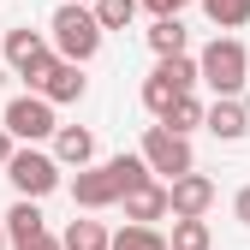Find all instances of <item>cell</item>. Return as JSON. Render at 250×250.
Instances as JSON below:
<instances>
[{"label": "cell", "mask_w": 250, "mask_h": 250, "mask_svg": "<svg viewBox=\"0 0 250 250\" xmlns=\"http://www.w3.org/2000/svg\"><path fill=\"white\" fill-rule=\"evenodd\" d=\"M36 232H48V221H42V208L18 197V203L6 208V238H12V244H24V238H36Z\"/></svg>", "instance_id": "cell-14"}, {"label": "cell", "mask_w": 250, "mask_h": 250, "mask_svg": "<svg viewBox=\"0 0 250 250\" xmlns=\"http://www.w3.org/2000/svg\"><path fill=\"white\" fill-rule=\"evenodd\" d=\"M12 250H66V244H60L54 232H36V238H24V244H12Z\"/></svg>", "instance_id": "cell-23"}, {"label": "cell", "mask_w": 250, "mask_h": 250, "mask_svg": "<svg viewBox=\"0 0 250 250\" xmlns=\"http://www.w3.org/2000/svg\"><path fill=\"white\" fill-rule=\"evenodd\" d=\"M203 83L214 89V102H238V89H244V78H250V54H244V42L238 36H214L208 48H203Z\"/></svg>", "instance_id": "cell-3"}, {"label": "cell", "mask_w": 250, "mask_h": 250, "mask_svg": "<svg viewBox=\"0 0 250 250\" xmlns=\"http://www.w3.org/2000/svg\"><path fill=\"white\" fill-rule=\"evenodd\" d=\"M6 131L24 137V143L54 137V131H60V125H54V102H42V96H18V102H6Z\"/></svg>", "instance_id": "cell-7"}, {"label": "cell", "mask_w": 250, "mask_h": 250, "mask_svg": "<svg viewBox=\"0 0 250 250\" xmlns=\"http://www.w3.org/2000/svg\"><path fill=\"white\" fill-rule=\"evenodd\" d=\"M54 60H60V54L42 42V30H12V36H6V66H12L30 89L48 78V66H54Z\"/></svg>", "instance_id": "cell-5"}, {"label": "cell", "mask_w": 250, "mask_h": 250, "mask_svg": "<svg viewBox=\"0 0 250 250\" xmlns=\"http://www.w3.org/2000/svg\"><path fill=\"white\" fill-rule=\"evenodd\" d=\"M48 36H54V54L60 60H72V66H83V60H96L102 54V18L96 6H78V0H66L54 18H48Z\"/></svg>", "instance_id": "cell-1"}, {"label": "cell", "mask_w": 250, "mask_h": 250, "mask_svg": "<svg viewBox=\"0 0 250 250\" xmlns=\"http://www.w3.org/2000/svg\"><path fill=\"white\" fill-rule=\"evenodd\" d=\"M203 12L214 30H238V24H250V0H203Z\"/></svg>", "instance_id": "cell-17"}, {"label": "cell", "mask_w": 250, "mask_h": 250, "mask_svg": "<svg viewBox=\"0 0 250 250\" xmlns=\"http://www.w3.org/2000/svg\"><path fill=\"white\" fill-rule=\"evenodd\" d=\"M232 214H238V221H244V227H250V185H244V191H238V197H232Z\"/></svg>", "instance_id": "cell-24"}, {"label": "cell", "mask_w": 250, "mask_h": 250, "mask_svg": "<svg viewBox=\"0 0 250 250\" xmlns=\"http://www.w3.org/2000/svg\"><path fill=\"white\" fill-rule=\"evenodd\" d=\"M167 244L173 250H214V232H208V221H173Z\"/></svg>", "instance_id": "cell-19"}, {"label": "cell", "mask_w": 250, "mask_h": 250, "mask_svg": "<svg viewBox=\"0 0 250 250\" xmlns=\"http://www.w3.org/2000/svg\"><path fill=\"white\" fill-rule=\"evenodd\" d=\"M113 250H173L155 227H125V232H113Z\"/></svg>", "instance_id": "cell-20"}, {"label": "cell", "mask_w": 250, "mask_h": 250, "mask_svg": "<svg viewBox=\"0 0 250 250\" xmlns=\"http://www.w3.org/2000/svg\"><path fill=\"white\" fill-rule=\"evenodd\" d=\"M6 179L18 185L24 203H36V197H48L54 185H60V161H54V155H42V149H18L12 167H6Z\"/></svg>", "instance_id": "cell-6"}, {"label": "cell", "mask_w": 250, "mask_h": 250, "mask_svg": "<svg viewBox=\"0 0 250 250\" xmlns=\"http://www.w3.org/2000/svg\"><path fill=\"white\" fill-rule=\"evenodd\" d=\"M161 214H173V191L167 185H143V191L125 197V221L131 227H149V221H161Z\"/></svg>", "instance_id": "cell-11"}, {"label": "cell", "mask_w": 250, "mask_h": 250, "mask_svg": "<svg viewBox=\"0 0 250 250\" xmlns=\"http://www.w3.org/2000/svg\"><path fill=\"white\" fill-rule=\"evenodd\" d=\"M208 131L221 137V143H238V137L250 131V113H244V102H214V107H208Z\"/></svg>", "instance_id": "cell-13"}, {"label": "cell", "mask_w": 250, "mask_h": 250, "mask_svg": "<svg viewBox=\"0 0 250 250\" xmlns=\"http://www.w3.org/2000/svg\"><path fill=\"white\" fill-rule=\"evenodd\" d=\"M12 155H18V149H12V131L0 125V167H12Z\"/></svg>", "instance_id": "cell-25"}, {"label": "cell", "mask_w": 250, "mask_h": 250, "mask_svg": "<svg viewBox=\"0 0 250 250\" xmlns=\"http://www.w3.org/2000/svg\"><path fill=\"white\" fill-rule=\"evenodd\" d=\"M149 48L161 54V60H179V54H185V24H179V18H155V24H149Z\"/></svg>", "instance_id": "cell-16"}, {"label": "cell", "mask_w": 250, "mask_h": 250, "mask_svg": "<svg viewBox=\"0 0 250 250\" xmlns=\"http://www.w3.org/2000/svg\"><path fill=\"white\" fill-rule=\"evenodd\" d=\"M143 161H149V173H167V185H179L185 173H197L191 137L167 131V125H149V131H143Z\"/></svg>", "instance_id": "cell-4"}, {"label": "cell", "mask_w": 250, "mask_h": 250, "mask_svg": "<svg viewBox=\"0 0 250 250\" xmlns=\"http://www.w3.org/2000/svg\"><path fill=\"white\" fill-rule=\"evenodd\" d=\"M203 83V66L191 54H179V60H161V66H155L149 78H143V107L155 113V119H167L185 96H191V89Z\"/></svg>", "instance_id": "cell-2"}, {"label": "cell", "mask_w": 250, "mask_h": 250, "mask_svg": "<svg viewBox=\"0 0 250 250\" xmlns=\"http://www.w3.org/2000/svg\"><path fill=\"white\" fill-rule=\"evenodd\" d=\"M119 197H125V185H119L113 161H102V167H83V173L72 179V203H78V208H107V203H119Z\"/></svg>", "instance_id": "cell-8"}, {"label": "cell", "mask_w": 250, "mask_h": 250, "mask_svg": "<svg viewBox=\"0 0 250 250\" xmlns=\"http://www.w3.org/2000/svg\"><path fill=\"white\" fill-rule=\"evenodd\" d=\"M60 244H66V250H113V232L102 221H72Z\"/></svg>", "instance_id": "cell-15"}, {"label": "cell", "mask_w": 250, "mask_h": 250, "mask_svg": "<svg viewBox=\"0 0 250 250\" xmlns=\"http://www.w3.org/2000/svg\"><path fill=\"white\" fill-rule=\"evenodd\" d=\"M78 6H96V0H78Z\"/></svg>", "instance_id": "cell-27"}, {"label": "cell", "mask_w": 250, "mask_h": 250, "mask_svg": "<svg viewBox=\"0 0 250 250\" xmlns=\"http://www.w3.org/2000/svg\"><path fill=\"white\" fill-rule=\"evenodd\" d=\"M167 191H173V221H203L208 203H214V185L203 173H185L179 185H167Z\"/></svg>", "instance_id": "cell-9"}, {"label": "cell", "mask_w": 250, "mask_h": 250, "mask_svg": "<svg viewBox=\"0 0 250 250\" xmlns=\"http://www.w3.org/2000/svg\"><path fill=\"white\" fill-rule=\"evenodd\" d=\"M137 6L143 0H96V18H102V30H125L137 18Z\"/></svg>", "instance_id": "cell-21"}, {"label": "cell", "mask_w": 250, "mask_h": 250, "mask_svg": "<svg viewBox=\"0 0 250 250\" xmlns=\"http://www.w3.org/2000/svg\"><path fill=\"white\" fill-rule=\"evenodd\" d=\"M89 155H96V137L83 131V125H60L54 131V161H66V167H89Z\"/></svg>", "instance_id": "cell-12"}, {"label": "cell", "mask_w": 250, "mask_h": 250, "mask_svg": "<svg viewBox=\"0 0 250 250\" xmlns=\"http://www.w3.org/2000/svg\"><path fill=\"white\" fill-rule=\"evenodd\" d=\"M36 96H42V102H54V107H60V102H83V72L72 66V60H54L48 78L36 83Z\"/></svg>", "instance_id": "cell-10"}, {"label": "cell", "mask_w": 250, "mask_h": 250, "mask_svg": "<svg viewBox=\"0 0 250 250\" xmlns=\"http://www.w3.org/2000/svg\"><path fill=\"white\" fill-rule=\"evenodd\" d=\"M6 244H12V238H6V221H0V250H6Z\"/></svg>", "instance_id": "cell-26"}, {"label": "cell", "mask_w": 250, "mask_h": 250, "mask_svg": "<svg viewBox=\"0 0 250 250\" xmlns=\"http://www.w3.org/2000/svg\"><path fill=\"white\" fill-rule=\"evenodd\" d=\"M143 6H149V12H155V18H179V12H185V6H191V0H143Z\"/></svg>", "instance_id": "cell-22"}, {"label": "cell", "mask_w": 250, "mask_h": 250, "mask_svg": "<svg viewBox=\"0 0 250 250\" xmlns=\"http://www.w3.org/2000/svg\"><path fill=\"white\" fill-rule=\"evenodd\" d=\"M161 125H167V131H179V137H191L197 125H208V107H203L197 96H185V102H179V107H173V113H167Z\"/></svg>", "instance_id": "cell-18"}, {"label": "cell", "mask_w": 250, "mask_h": 250, "mask_svg": "<svg viewBox=\"0 0 250 250\" xmlns=\"http://www.w3.org/2000/svg\"><path fill=\"white\" fill-rule=\"evenodd\" d=\"M0 48H6V42H0Z\"/></svg>", "instance_id": "cell-28"}]
</instances>
